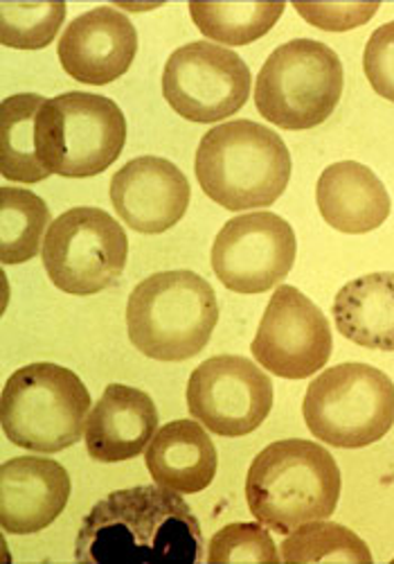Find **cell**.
<instances>
[{
    "label": "cell",
    "mask_w": 394,
    "mask_h": 564,
    "mask_svg": "<svg viewBox=\"0 0 394 564\" xmlns=\"http://www.w3.org/2000/svg\"><path fill=\"white\" fill-rule=\"evenodd\" d=\"M251 82V70L237 53L212 41H194L169 55L163 96L180 118L215 124L249 102Z\"/></svg>",
    "instance_id": "30bf717a"
},
{
    "label": "cell",
    "mask_w": 394,
    "mask_h": 564,
    "mask_svg": "<svg viewBox=\"0 0 394 564\" xmlns=\"http://www.w3.org/2000/svg\"><path fill=\"white\" fill-rule=\"evenodd\" d=\"M43 267L53 285L73 296H92L116 285L129 258L120 221L102 208H70L45 232Z\"/></svg>",
    "instance_id": "9c48e42d"
},
{
    "label": "cell",
    "mask_w": 394,
    "mask_h": 564,
    "mask_svg": "<svg viewBox=\"0 0 394 564\" xmlns=\"http://www.w3.org/2000/svg\"><path fill=\"white\" fill-rule=\"evenodd\" d=\"M363 70L376 96L394 102V21L372 32L363 53Z\"/></svg>",
    "instance_id": "4316f807"
},
{
    "label": "cell",
    "mask_w": 394,
    "mask_h": 564,
    "mask_svg": "<svg viewBox=\"0 0 394 564\" xmlns=\"http://www.w3.org/2000/svg\"><path fill=\"white\" fill-rule=\"evenodd\" d=\"M189 181L167 159L138 156L111 178V204L118 217L142 235L174 228L189 206Z\"/></svg>",
    "instance_id": "5bb4252c"
},
{
    "label": "cell",
    "mask_w": 394,
    "mask_h": 564,
    "mask_svg": "<svg viewBox=\"0 0 394 564\" xmlns=\"http://www.w3.org/2000/svg\"><path fill=\"white\" fill-rule=\"evenodd\" d=\"M127 143L122 109L95 93H64L45 100L36 116V154L41 165L66 178L107 172Z\"/></svg>",
    "instance_id": "8992f818"
},
{
    "label": "cell",
    "mask_w": 394,
    "mask_h": 564,
    "mask_svg": "<svg viewBox=\"0 0 394 564\" xmlns=\"http://www.w3.org/2000/svg\"><path fill=\"white\" fill-rule=\"evenodd\" d=\"M303 415L309 432L340 449L379 443L394 425V384L368 364H340L309 384Z\"/></svg>",
    "instance_id": "ba28073f"
},
{
    "label": "cell",
    "mask_w": 394,
    "mask_h": 564,
    "mask_svg": "<svg viewBox=\"0 0 394 564\" xmlns=\"http://www.w3.org/2000/svg\"><path fill=\"white\" fill-rule=\"evenodd\" d=\"M284 8L282 3H189V14L215 43L249 45L275 28Z\"/></svg>",
    "instance_id": "603a6c76"
},
{
    "label": "cell",
    "mask_w": 394,
    "mask_h": 564,
    "mask_svg": "<svg viewBox=\"0 0 394 564\" xmlns=\"http://www.w3.org/2000/svg\"><path fill=\"white\" fill-rule=\"evenodd\" d=\"M75 560L86 564H199L204 533L183 495L154 486L116 490L84 517Z\"/></svg>",
    "instance_id": "6da1fadb"
},
{
    "label": "cell",
    "mask_w": 394,
    "mask_h": 564,
    "mask_svg": "<svg viewBox=\"0 0 394 564\" xmlns=\"http://www.w3.org/2000/svg\"><path fill=\"white\" fill-rule=\"evenodd\" d=\"M331 348V327L320 307L298 288H277L251 346L255 361L277 378L307 380L322 370Z\"/></svg>",
    "instance_id": "4fadbf2b"
},
{
    "label": "cell",
    "mask_w": 394,
    "mask_h": 564,
    "mask_svg": "<svg viewBox=\"0 0 394 564\" xmlns=\"http://www.w3.org/2000/svg\"><path fill=\"white\" fill-rule=\"evenodd\" d=\"M47 204L23 187H0V260L3 264H23L39 256L51 228Z\"/></svg>",
    "instance_id": "7402d4cb"
},
{
    "label": "cell",
    "mask_w": 394,
    "mask_h": 564,
    "mask_svg": "<svg viewBox=\"0 0 394 564\" xmlns=\"http://www.w3.org/2000/svg\"><path fill=\"white\" fill-rule=\"evenodd\" d=\"M338 333L370 350L394 352V273H368L333 299Z\"/></svg>",
    "instance_id": "ffe728a7"
},
{
    "label": "cell",
    "mask_w": 394,
    "mask_h": 564,
    "mask_svg": "<svg viewBox=\"0 0 394 564\" xmlns=\"http://www.w3.org/2000/svg\"><path fill=\"white\" fill-rule=\"evenodd\" d=\"M295 232L275 213L232 217L215 238L212 269L221 285L234 294H264L291 273Z\"/></svg>",
    "instance_id": "7c38bea8"
},
{
    "label": "cell",
    "mask_w": 394,
    "mask_h": 564,
    "mask_svg": "<svg viewBox=\"0 0 394 564\" xmlns=\"http://www.w3.org/2000/svg\"><path fill=\"white\" fill-rule=\"evenodd\" d=\"M144 463L161 488L196 495L215 481L219 456L199 420H174L156 432L144 452Z\"/></svg>",
    "instance_id": "ac0fdd59"
},
{
    "label": "cell",
    "mask_w": 394,
    "mask_h": 564,
    "mask_svg": "<svg viewBox=\"0 0 394 564\" xmlns=\"http://www.w3.org/2000/svg\"><path fill=\"white\" fill-rule=\"evenodd\" d=\"M201 191L226 210H253L275 204L291 181L284 140L253 120L212 127L194 159Z\"/></svg>",
    "instance_id": "3957f363"
},
{
    "label": "cell",
    "mask_w": 394,
    "mask_h": 564,
    "mask_svg": "<svg viewBox=\"0 0 394 564\" xmlns=\"http://www.w3.org/2000/svg\"><path fill=\"white\" fill-rule=\"evenodd\" d=\"M316 202L322 219L344 235L376 230L392 208L383 181L357 161L329 165L318 178Z\"/></svg>",
    "instance_id": "d6986e66"
},
{
    "label": "cell",
    "mask_w": 394,
    "mask_h": 564,
    "mask_svg": "<svg viewBox=\"0 0 394 564\" xmlns=\"http://www.w3.org/2000/svg\"><path fill=\"white\" fill-rule=\"evenodd\" d=\"M73 492L66 467L53 458L19 456L0 467V524L6 533L32 535L51 527Z\"/></svg>",
    "instance_id": "2e32d148"
},
{
    "label": "cell",
    "mask_w": 394,
    "mask_h": 564,
    "mask_svg": "<svg viewBox=\"0 0 394 564\" xmlns=\"http://www.w3.org/2000/svg\"><path fill=\"white\" fill-rule=\"evenodd\" d=\"M288 564L307 562H350L372 564L368 544L350 529L316 520L291 531L282 542V555Z\"/></svg>",
    "instance_id": "cb8c5ba5"
},
{
    "label": "cell",
    "mask_w": 394,
    "mask_h": 564,
    "mask_svg": "<svg viewBox=\"0 0 394 564\" xmlns=\"http://www.w3.org/2000/svg\"><path fill=\"white\" fill-rule=\"evenodd\" d=\"M138 53V32L118 8H95L70 21L59 39L64 70L90 86L120 79Z\"/></svg>",
    "instance_id": "9a60e30c"
},
{
    "label": "cell",
    "mask_w": 394,
    "mask_h": 564,
    "mask_svg": "<svg viewBox=\"0 0 394 564\" xmlns=\"http://www.w3.org/2000/svg\"><path fill=\"white\" fill-rule=\"evenodd\" d=\"M277 546L264 524L237 522L215 533L210 540L208 562L232 564V562H277Z\"/></svg>",
    "instance_id": "484cf974"
},
{
    "label": "cell",
    "mask_w": 394,
    "mask_h": 564,
    "mask_svg": "<svg viewBox=\"0 0 394 564\" xmlns=\"http://www.w3.org/2000/svg\"><path fill=\"white\" fill-rule=\"evenodd\" d=\"M66 19L64 3H0V39L17 51L47 48Z\"/></svg>",
    "instance_id": "d4e9b609"
},
{
    "label": "cell",
    "mask_w": 394,
    "mask_h": 564,
    "mask_svg": "<svg viewBox=\"0 0 394 564\" xmlns=\"http://www.w3.org/2000/svg\"><path fill=\"white\" fill-rule=\"evenodd\" d=\"M342 477L333 456L318 443L288 438L264 447L245 475V501L255 520L273 533L329 520Z\"/></svg>",
    "instance_id": "7a4b0ae2"
},
{
    "label": "cell",
    "mask_w": 394,
    "mask_h": 564,
    "mask_svg": "<svg viewBox=\"0 0 394 564\" xmlns=\"http://www.w3.org/2000/svg\"><path fill=\"white\" fill-rule=\"evenodd\" d=\"M45 98L19 93L0 107V172L8 181L39 183L51 176L36 154V116Z\"/></svg>",
    "instance_id": "44dd1931"
},
{
    "label": "cell",
    "mask_w": 394,
    "mask_h": 564,
    "mask_svg": "<svg viewBox=\"0 0 394 564\" xmlns=\"http://www.w3.org/2000/svg\"><path fill=\"white\" fill-rule=\"evenodd\" d=\"M158 432V409L140 389L109 384L86 422V449L100 463H122L140 456Z\"/></svg>",
    "instance_id": "e0dca14e"
},
{
    "label": "cell",
    "mask_w": 394,
    "mask_h": 564,
    "mask_svg": "<svg viewBox=\"0 0 394 564\" xmlns=\"http://www.w3.org/2000/svg\"><path fill=\"white\" fill-rule=\"evenodd\" d=\"M219 323V303L199 273L161 271L138 282L127 303L131 344L156 361H185L199 355Z\"/></svg>",
    "instance_id": "277c9868"
},
{
    "label": "cell",
    "mask_w": 394,
    "mask_h": 564,
    "mask_svg": "<svg viewBox=\"0 0 394 564\" xmlns=\"http://www.w3.org/2000/svg\"><path fill=\"white\" fill-rule=\"evenodd\" d=\"M342 86V64L329 45L293 39L264 62L255 82V107L275 127L305 131L333 113Z\"/></svg>",
    "instance_id": "52a82bcc"
},
{
    "label": "cell",
    "mask_w": 394,
    "mask_h": 564,
    "mask_svg": "<svg viewBox=\"0 0 394 564\" xmlns=\"http://www.w3.org/2000/svg\"><path fill=\"white\" fill-rule=\"evenodd\" d=\"M187 409L217 436H249L273 409V382L251 359L217 355L191 370Z\"/></svg>",
    "instance_id": "8fae6325"
},
{
    "label": "cell",
    "mask_w": 394,
    "mask_h": 564,
    "mask_svg": "<svg viewBox=\"0 0 394 564\" xmlns=\"http://www.w3.org/2000/svg\"><path fill=\"white\" fill-rule=\"evenodd\" d=\"M295 12L305 17L307 23L327 30V32H344L359 25H365L376 12L379 3L370 6H293Z\"/></svg>",
    "instance_id": "83f0119b"
},
{
    "label": "cell",
    "mask_w": 394,
    "mask_h": 564,
    "mask_svg": "<svg viewBox=\"0 0 394 564\" xmlns=\"http://www.w3.org/2000/svg\"><path fill=\"white\" fill-rule=\"evenodd\" d=\"M88 409L90 393L70 368L30 364L6 382L3 432L28 452H64L86 434Z\"/></svg>",
    "instance_id": "5b68a950"
}]
</instances>
